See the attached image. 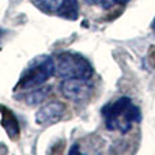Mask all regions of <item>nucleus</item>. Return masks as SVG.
<instances>
[{"label": "nucleus", "mask_w": 155, "mask_h": 155, "mask_svg": "<svg viewBox=\"0 0 155 155\" xmlns=\"http://www.w3.org/2000/svg\"><path fill=\"white\" fill-rule=\"evenodd\" d=\"M102 114L106 128L110 131H118L121 134H127L140 118L137 106H135L127 97H123L104 107Z\"/></svg>", "instance_id": "f257e3e1"}, {"label": "nucleus", "mask_w": 155, "mask_h": 155, "mask_svg": "<svg viewBox=\"0 0 155 155\" xmlns=\"http://www.w3.org/2000/svg\"><path fill=\"white\" fill-rule=\"evenodd\" d=\"M37 8H40L44 12H57L63 0H30Z\"/></svg>", "instance_id": "1a4fd4ad"}, {"label": "nucleus", "mask_w": 155, "mask_h": 155, "mask_svg": "<svg viewBox=\"0 0 155 155\" xmlns=\"http://www.w3.org/2000/svg\"><path fill=\"white\" fill-rule=\"evenodd\" d=\"M88 2L98 3V4H101L102 7L109 8V7H112V5H116V4H125V3H128L129 0H88Z\"/></svg>", "instance_id": "9d476101"}, {"label": "nucleus", "mask_w": 155, "mask_h": 155, "mask_svg": "<svg viewBox=\"0 0 155 155\" xmlns=\"http://www.w3.org/2000/svg\"><path fill=\"white\" fill-rule=\"evenodd\" d=\"M153 60H155V48H153L148 53V61L153 63ZM154 67H155V61H154Z\"/></svg>", "instance_id": "9b49d317"}, {"label": "nucleus", "mask_w": 155, "mask_h": 155, "mask_svg": "<svg viewBox=\"0 0 155 155\" xmlns=\"http://www.w3.org/2000/svg\"><path fill=\"white\" fill-rule=\"evenodd\" d=\"M60 91L64 95V98L80 104L91 98L94 93V86L88 79L71 78V79H64L60 83Z\"/></svg>", "instance_id": "20e7f679"}, {"label": "nucleus", "mask_w": 155, "mask_h": 155, "mask_svg": "<svg viewBox=\"0 0 155 155\" xmlns=\"http://www.w3.org/2000/svg\"><path fill=\"white\" fill-rule=\"evenodd\" d=\"M65 112V106L61 102H48L35 114V121L40 125H49V124H54L63 117Z\"/></svg>", "instance_id": "39448f33"}, {"label": "nucleus", "mask_w": 155, "mask_h": 155, "mask_svg": "<svg viewBox=\"0 0 155 155\" xmlns=\"http://www.w3.org/2000/svg\"><path fill=\"white\" fill-rule=\"evenodd\" d=\"M51 93H52V87H45V88L37 87V88H34V90H33L31 93H29V95L26 97L27 105L34 106V105L41 104V102H44L46 98H48Z\"/></svg>", "instance_id": "6e6552de"}, {"label": "nucleus", "mask_w": 155, "mask_h": 155, "mask_svg": "<svg viewBox=\"0 0 155 155\" xmlns=\"http://www.w3.org/2000/svg\"><path fill=\"white\" fill-rule=\"evenodd\" d=\"M54 60V74L63 79H71V78H83L90 79L93 75V67L87 59L78 53H60Z\"/></svg>", "instance_id": "f03ea898"}, {"label": "nucleus", "mask_w": 155, "mask_h": 155, "mask_svg": "<svg viewBox=\"0 0 155 155\" xmlns=\"http://www.w3.org/2000/svg\"><path fill=\"white\" fill-rule=\"evenodd\" d=\"M0 113H2V125L4 131L7 132L8 137L11 140H16L19 137V134H21L18 118L15 117L12 110H10L5 106H0Z\"/></svg>", "instance_id": "423d86ee"}, {"label": "nucleus", "mask_w": 155, "mask_h": 155, "mask_svg": "<svg viewBox=\"0 0 155 155\" xmlns=\"http://www.w3.org/2000/svg\"><path fill=\"white\" fill-rule=\"evenodd\" d=\"M57 14L61 18L70 19V21L78 19V16H79V4H78V0H63L59 10H57Z\"/></svg>", "instance_id": "0eeeda50"}, {"label": "nucleus", "mask_w": 155, "mask_h": 155, "mask_svg": "<svg viewBox=\"0 0 155 155\" xmlns=\"http://www.w3.org/2000/svg\"><path fill=\"white\" fill-rule=\"evenodd\" d=\"M54 74V60L53 57H44L29 67L22 75L16 88L19 90H33L41 87L51 76Z\"/></svg>", "instance_id": "7ed1b4c3"}, {"label": "nucleus", "mask_w": 155, "mask_h": 155, "mask_svg": "<svg viewBox=\"0 0 155 155\" xmlns=\"http://www.w3.org/2000/svg\"><path fill=\"white\" fill-rule=\"evenodd\" d=\"M153 27H154V30H155V19H154V22H153Z\"/></svg>", "instance_id": "f8f14e48"}]
</instances>
